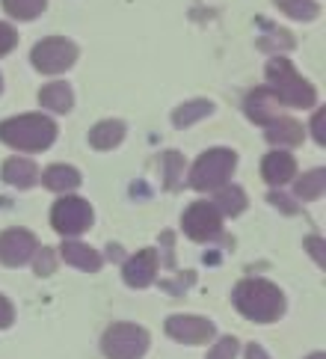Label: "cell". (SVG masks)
<instances>
[{"label":"cell","mask_w":326,"mask_h":359,"mask_svg":"<svg viewBox=\"0 0 326 359\" xmlns=\"http://www.w3.org/2000/svg\"><path fill=\"white\" fill-rule=\"evenodd\" d=\"M181 226H184L187 238L205 243L223 232V214H219L211 202H193L184 211V217H181Z\"/></svg>","instance_id":"obj_8"},{"label":"cell","mask_w":326,"mask_h":359,"mask_svg":"<svg viewBox=\"0 0 326 359\" xmlns=\"http://www.w3.org/2000/svg\"><path fill=\"white\" fill-rule=\"evenodd\" d=\"M211 205L223 217H238V214L246 211V194L240 187H234V184H223V187H217Z\"/></svg>","instance_id":"obj_18"},{"label":"cell","mask_w":326,"mask_h":359,"mask_svg":"<svg viewBox=\"0 0 326 359\" xmlns=\"http://www.w3.org/2000/svg\"><path fill=\"white\" fill-rule=\"evenodd\" d=\"M234 306L243 318L255 324H273L285 315V297L282 291L267 279H243L234 288Z\"/></svg>","instance_id":"obj_1"},{"label":"cell","mask_w":326,"mask_h":359,"mask_svg":"<svg viewBox=\"0 0 326 359\" xmlns=\"http://www.w3.org/2000/svg\"><path fill=\"white\" fill-rule=\"evenodd\" d=\"M18 42V33L9 27V24H0V57H6Z\"/></svg>","instance_id":"obj_29"},{"label":"cell","mask_w":326,"mask_h":359,"mask_svg":"<svg viewBox=\"0 0 326 359\" xmlns=\"http://www.w3.org/2000/svg\"><path fill=\"white\" fill-rule=\"evenodd\" d=\"M12 320H15V309H12V303L0 294V330H6Z\"/></svg>","instance_id":"obj_31"},{"label":"cell","mask_w":326,"mask_h":359,"mask_svg":"<svg viewBox=\"0 0 326 359\" xmlns=\"http://www.w3.org/2000/svg\"><path fill=\"white\" fill-rule=\"evenodd\" d=\"M311 131H315V140L320 146H326V107H320L315 113V122H311Z\"/></svg>","instance_id":"obj_30"},{"label":"cell","mask_w":326,"mask_h":359,"mask_svg":"<svg viewBox=\"0 0 326 359\" xmlns=\"http://www.w3.org/2000/svg\"><path fill=\"white\" fill-rule=\"evenodd\" d=\"M48 0H4V9L6 15L18 18V21H33L36 15H42Z\"/></svg>","instance_id":"obj_24"},{"label":"cell","mask_w":326,"mask_h":359,"mask_svg":"<svg viewBox=\"0 0 326 359\" xmlns=\"http://www.w3.org/2000/svg\"><path fill=\"white\" fill-rule=\"evenodd\" d=\"M246 359H270V356L264 353V348H258V344H250V348H246Z\"/></svg>","instance_id":"obj_35"},{"label":"cell","mask_w":326,"mask_h":359,"mask_svg":"<svg viewBox=\"0 0 326 359\" xmlns=\"http://www.w3.org/2000/svg\"><path fill=\"white\" fill-rule=\"evenodd\" d=\"M323 190H326V170H315V172H306L294 184V196L303 202H315L323 196Z\"/></svg>","instance_id":"obj_21"},{"label":"cell","mask_w":326,"mask_h":359,"mask_svg":"<svg viewBox=\"0 0 326 359\" xmlns=\"http://www.w3.org/2000/svg\"><path fill=\"white\" fill-rule=\"evenodd\" d=\"M270 202H273V205H279V208H285V214H297V205L288 202L282 194H270Z\"/></svg>","instance_id":"obj_34"},{"label":"cell","mask_w":326,"mask_h":359,"mask_svg":"<svg viewBox=\"0 0 326 359\" xmlns=\"http://www.w3.org/2000/svg\"><path fill=\"white\" fill-rule=\"evenodd\" d=\"M234 170H238V155L231 149H211L193 163L190 184L196 190H217L229 184Z\"/></svg>","instance_id":"obj_4"},{"label":"cell","mask_w":326,"mask_h":359,"mask_svg":"<svg viewBox=\"0 0 326 359\" xmlns=\"http://www.w3.org/2000/svg\"><path fill=\"white\" fill-rule=\"evenodd\" d=\"M294 45V36L291 33H276L273 30L270 39H261V50H285V48H291Z\"/></svg>","instance_id":"obj_28"},{"label":"cell","mask_w":326,"mask_h":359,"mask_svg":"<svg viewBox=\"0 0 326 359\" xmlns=\"http://www.w3.org/2000/svg\"><path fill=\"white\" fill-rule=\"evenodd\" d=\"M306 247L315 252V262H318L320 267H326V255H323V250H320V241H318V238H308V241H306Z\"/></svg>","instance_id":"obj_33"},{"label":"cell","mask_w":326,"mask_h":359,"mask_svg":"<svg viewBox=\"0 0 326 359\" xmlns=\"http://www.w3.org/2000/svg\"><path fill=\"white\" fill-rule=\"evenodd\" d=\"M267 81L273 86V93H276L279 104H288V107H315V101H318L315 86L299 78L297 69L285 57L270 60Z\"/></svg>","instance_id":"obj_3"},{"label":"cell","mask_w":326,"mask_h":359,"mask_svg":"<svg viewBox=\"0 0 326 359\" xmlns=\"http://www.w3.org/2000/svg\"><path fill=\"white\" fill-rule=\"evenodd\" d=\"M238 348H240L238 339L226 336V339H219V341L214 344V351L208 353V359H234V356H238Z\"/></svg>","instance_id":"obj_27"},{"label":"cell","mask_w":326,"mask_h":359,"mask_svg":"<svg viewBox=\"0 0 326 359\" xmlns=\"http://www.w3.org/2000/svg\"><path fill=\"white\" fill-rule=\"evenodd\" d=\"M161 243L166 247V255H163V264L166 267H175V259H172V232H163L161 235Z\"/></svg>","instance_id":"obj_32"},{"label":"cell","mask_w":326,"mask_h":359,"mask_svg":"<svg viewBox=\"0 0 326 359\" xmlns=\"http://www.w3.org/2000/svg\"><path fill=\"white\" fill-rule=\"evenodd\" d=\"M158 252L154 250H140L125 262V282L130 288H149L154 276H158Z\"/></svg>","instance_id":"obj_11"},{"label":"cell","mask_w":326,"mask_h":359,"mask_svg":"<svg viewBox=\"0 0 326 359\" xmlns=\"http://www.w3.org/2000/svg\"><path fill=\"white\" fill-rule=\"evenodd\" d=\"M122 137H125V125L119 119H107V122H98L93 131H89V146L107 151V149L119 146Z\"/></svg>","instance_id":"obj_17"},{"label":"cell","mask_w":326,"mask_h":359,"mask_svg":"<svg viewBox=\"0 0 326 359\" xmlns=\"http://www.w3.org/2000/svg\"><path fill=\"white\" fill-rule=\"evenodd\" d=\"M50 223H54V229L65 238L83 235L86 229L93 226V208H89V202L77 199V196H62V199H57L54 208H50Z\"/></svg>","instance_id":"obj_6"},{"label":"cell","mask_w":326,"mask_h":359,"mask_svg":"<svg viewBox=\"0 0 326 359\" xmlns=\"http://www.w3.org/2000/svg\"><path fill=\"white\" fill-rule=\"evenodd\" d=\"M246 113H250V119L258 122V125H270L273 119L279 116V98L273 89H252L250 95H246Z\"/></svg>","instance_id":"obj_13"},{"label":"cell","mask_w":326,"mask_h":359,"mask_svg":"<svg viewBox=\"0 0 326 359\" xmlns=\"http://www.w3.org/2000/svg\"><path fill=\"white\" fill-rule=\"evenodd\" d=\"M264 128H267V143H273V146H299L303 143V125L291 116H282L279 113V116Z\"/></svg>","instance_id":"obj_14"},{"label":"cell","mask_w":326,"mask_h":359,"mask_svg":"<svg viewBox=\"0 0 326 359\" xmlns=\"http://www.w3.org/2000/svg\"><path fill=\"white\" fill-rule=\"evenodd\" d=\"M104 356L107 359H140L149 351V332L137 324H113L104 332Z\"/></svg>","instance_id":"obj_5"},{"label":"cell","mask_w":326,"mask_h":359,"mask_svg":"<svg viewBox=\"0 0 326 359\" xmlns=\"http://www.w3.org/2000/svg\"><path fill=\"white\" fill-rule=\"evenodd\" d=\"M308 359H326V353H311Z\"/></svg>","instance_id":"obj_36"},{"label":"cell","mask_w":326,"mask_h":359,"mask_svg":"<svg viewBox=\"0 0 326 359\" xmlns=\"http://www.w3.org/2000/svg\"><path fill=\"white\" fill-rule=\"evenodd\" d=\"M33 252H36V238L27 229H6V232H0V264L21 267L33 259Z\"/></svg>","instance_id":"obj_9"},{"label":"cell","mask_w":326,"mask_h":359,"mask_svg":"<svg viewBox=\"0 0 326 359\" xmlns=\"http://www.w3.org/2000/svg\"><path fill=\"white\" fill-rule=\"evenodd\" d=\"M42 182L48 190H57V194H65V190H74L81 184V172L74 170L69 163H54L48 166V172L42 175Z\"/></svg>","instance_id":"obj_19"},{"label":"cell","mask_w":326,"mask_h":359,"mask_svg":"<svg viewBox=\"0 0 326 359\" xmlns=\"http://www.w3.org/2000/svg\"><path fill=\"white\" fill-rule=\"evenodd\" d=\"M39 101H42V107L54 110V113H69L74 104L72 86L69 83H48L42 93H39Z\"/></svg>","instance_id":"obj_20"},{"label":"cell","mask_w":326,"mask_h":359,"mask_svg":"<svg viewBox=\"0 0 326 359\" xmlns=\"http://www.w3.org/2000/svg\"><path fill=\"white\" fill-rule=\"evenodd\" d=\"M261 175H264V182L273 184V187H282V184H288L291 178L297 175V161L291 151H270V155L261 161Z\"/></svg>","instance_id":"obj_12"},{"label":"cell","mask_w":326,"mask_h":359,"mask_svg":"<svg viewBox=\"0 0 326 359\" xmlns=\"http://www.w3.org/2000/svg\"><path fill=\"white\" fill-rule=\"evenodd\" d=\"M57 140V125L42 113H24L0 125V143L18 151H45Z\"/></svg>","instance_id":"obj_2"},{"label":"cell","mask_w":326,"mask_h":359,"mask_svg":"<svg viewBox=\"0 0 326 359\" xmlns=\"http://www.w3.org/2000/svg\"><path fill=\"white\" fill-rule=\"evenodd\" d=\"M0 89H4V81H0Z\"/></svg>","instance_id":"obj_37"},{"label":"cell","mask_w":326,"mask_h":359,"mask_svg":"<svg viewBox=\"0 0 326 359\" xmlns=\"http://www.w3.org/2000/svg\"><path fill=\"white\" fill-rule=\"evenodd\" d=\"M166 336L181 344H205L214 339V324L208 318L193 315H172L166 320Z\"/></svg>","instance_id":"obj_10"},{"label":"cell","mask_w":326,"mask_h":359,"mask_svg":"<svg viewBox=\"0 0 326 359\" xmlns=\"http://www.w3.org/2000/svg\"><path fill=\"white\" fill-rule=\"evenodd\" d=\"M30 60H33V66L42 74H60L69 66H74L77 48H74V42L62 39V36H48V39H42L33 48Z\"/></svg>","instance_id":"obj_7"},{"label":"cell","mask_w":326,"mask_h":359,"mask_svg":"<svg viewBox=\"0 0 326 359\" xmlns=\"http://www.w3.org/2000/svg\"><path fill=\"white\" fill-rule=\"evenodd\" d=\"M33 255H36V262H33L36 276H50V273L57 271V252H54V250L42 247V250H36Z\"/></svg>","instance_id":"obj_26"},{"label":"cell","mask_w":326,"mask_h":359,"mask_svg":"<svg viewBox=\"0 0 326 359\" xmlns=\"http://www.w3.org/2000/svg\"><path fill=\"white\" fill-rule=\"evenodd\" d=\"M4 182L12 187H33L39 182V166L33 161H24V158H9L4 163Z\"/></svg>","instance_id":"obj_16"},{"label":"cell","mask_w":326,"mask_h":359,"mask_svg":"<svg viewBox=\"0 0 326 359\" xmlns=\"http://www.w3.org/2000/svg\"><path fill=\"white\" fill-rule=\"evenodd\" d=\"M208 113H214V104H211V101L196 98V101H187V104H181V107L172 113V122H175V128H187V125H193L196 119L208 116Z\"/></svg>","instance_id":"obj_22"},{"label":"cell","mask_w":326,"mask_h":359,"mask_svg":"<svg viewBox=\"0 0 326 359\" xmlns=\"http://www.w3.org/2000/svg\"><path fill=\"white\" fill-rule=\"evenodd\" d=\"M285 15H291L297 21H315L320 15V6L315 4V0H273Z\"/></svg>","instance_id":"obj_23"},{"label":"cell","mask_w":326,"mask_h":359,"mask_svg":"<svg viewBox=\"0 0 326 359\" xmlns=\"http://www.w3.org/2000/svg\"><path fill=\"white\" fill-rule=\"evenodd\" d=\"M62 259L69 262L72 267H77V271H89V273H95L101 271V255L93 250V247H86V243L81 241H65L62 243Z\"/></svg>","instance_id":"obj_15"},{"label":"cell","mask_w":326,"mask_h":359,"mask_svg":"<svg viewBox=\"0 0 326 359\" xmlns=\"http://www.w3.org/2000/svg\"><path fill=\"white\" fill-rule=\"evenodd\" d=\"M161 166L166 172V187L175 190L178 187V172H181V166H184V158H181L178 151H166V155L161 158Z\"/></svg>","instance_id":"obj_25"}]
</instances>
